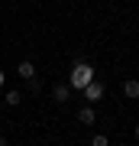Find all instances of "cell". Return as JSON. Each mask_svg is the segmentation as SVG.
<instances>
[{
  "mask_svg": "<svg viewBox=\"0 0 139 146\" xmlns=\"http://www.w3.org/2000/svg\"><path fill=\"white\" fill-rule=\"evenodd\" d=\"M91 81H94V65H91V62H74L71 75H68V84L78 88V91H84Z\"/></svg>",
  "mask_w": 139,
  "mask_h": 146,
  "instance_id": "1",
  "label": "cell"
},
{
  "mask_svg": "<svg viewBox=\"0 0 139 146\" xmlns=\"http://www.w3.org/2000/svg\"><path fill=\"white\" fill-rule=\"evenodd\" d=\"M103 98V84L97 81V78H94L91 84H88V88H84V101H100Z\"/></svg>",
  "mask_w": 139,
  "mask_h": 146,
  "instance_id": "2",
  "label": "cell"
},
{
  "mask_svg": "<svg viewBox=\"0 0 139 146\" xmlns=\"http://www.w3.org/2000/svg\"><path fill=\"white\" fill-rule=\"evenodd\" d=\"M68 94H71V84H55V88H52V98H55L58 104H65Z\"/></svg>",
  "mask_w": 139,
  "mask_h": 146,
  "instance_id": "3",
  "label": "cell"
},
{
  "mask_svg": "<svg viewBox=\"0 0 139 146\" xmlns=\"http://www.w3.org/2000/svg\"><path fill=\"white\" fill-rule=\"evenodd\" d=\"M16 75H20V78H26V81H29V78H36V65H32V62H20Z\"/></svg>",
  "mask_w": 139,
  "mask_h": 146,
  "instance_id": "4",
  "label": "cell"
},
{
  "mask_svg": "<svg viewBox=\"0 0 139 146\" xmlns=\"http://www.w3.org/2000/svg\"><path fill=\"white\" fill-rule=\"evenodd\" d=\"M78 120H81V123H94V120H97V114H94V107H81V110H78Z\"/></svg>",
  "mask_w": 139,
  "mask_h": 146,
  "instance_id": "5",
  "label": "cell"
},
{
  "mask_svg": "<svg viewBox=\"0 0 139 146\" xmlns=\"http://www.w3.org/2000/svg\"><path fill=\"white\" fill-rule=\"evenodd\" d=\"M123 94H126V98H139V81H136V78L123 81Z\"/></svg>",
  "mask_w": 139,
  "mask_h": 146,
  "instance_id": "6",
  "label": "cell"
},
{
  "mask_svg": "<svg viewBox=\"0 0 139 146\" xmlns=\"http://www.w3.org/2000/svg\"><path fill=\"white\" fill-rule=\"evenodd\" d=\"M20 101H23V91H16V88H10V91H7V104H10V107H16Z\"/></svg>",
  "mask_w": 139,
  "mask_h": 146,
  "instance_id": "7",
  "label": "cell"
},
{
  "mask_svg": "<svg viewBox=\"0 0 139 146\" xmlns=\"http://www.w3.org/2000/svg\"><path fill=\"white\" fill-rule=\"evenodd\" d=\"M91 146H110V143H107V136H103V133H97V136L91 140Z\"/></svg>",
  "mask_w": 139,
  "mask_h": 146,
  "instance_id": "8",
  "label": "cell"
},
{
  "mask_svg": "<svg viewBox=\"0 0 139 146\" xmlns=\"http://www.w3.org/2000/svg\"><path fill=\"white\" fill-rule=\"evenodd\" d=\"M3 81H7V75H3V72H0V88H3Z\"/></svg>",
  "mask_w": 139,
  "mask_h": 146,
  "instance_id": "9",
  "label": "cell"
},
{
  "mask_svg": "<svg viewBox=\"0 0 139 146\" xmlns=\"http://www.w3.org/2000/svg\"><path fill=\"white\" fill-rule=\"evenodd\" d=\"M0 146H7V136H0Z\"/></svg>",
  "mask_w": 139,
  "mask_h": 146,
  "instance_id": "10",
  "label": "cell"
},
{
  "mask_svg": "<svg viewBox=\"0 0 139 146\" xmlns=\"http://www.w3.org/2000/svg\"><path fill=\"white\" fill-rule=\"evenodd\" d=\"M136 140H139V127H136Z\"/></svg>",
  "mask_w": 139,
  "mask_h": 146,
  "instance_id": "11",
  "label": "cell"
}]
</instances>
